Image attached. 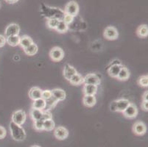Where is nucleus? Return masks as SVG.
Instances as JSON below:
<instances>
[{"label":"nucleus","instance_id":"1","mask_svg":"<svg viewBox=\"0 0 148 147\" xmlns=\"http://www.w3.org/2000/svg\"><path fill=\"white\" fill-rule=\"evenodd\" d=\"M10 130L11 137L16 141H22L26 138V133L23 127L11 121L10 123Z\"/></svg>","mask_w":148,"mask_h":147},{"label":"nucleus","instance_id":"2","mask_svg":"<svg viewBox=\"0 0 148 147\" xmlns=\"http://www.w3.org/2000/svg\"><path fill=\"white\" fill-rule=\"evenodd\" d=\"M27 115L24 110H18L15 111L12 115V121L13 123L22 126L25 123L26 121Z\"/></svg>","mask_w":148,"mask_h":147},{"label":"nucleus","instance_id":"3","mask_svg":"<svg viewBox=\"0 0 148 147\" xmlns=\"http://www.w3.org/2000/svg\"><path fill=\"white\" fill-rule=\"evenodd\" d=\"M64 12L65 14L71 15V16L75 17L79 13L78 4L75 1H70L66 5Z\"/></svg>","mask_w":148,"mask_h":147},{"label":"nucleus","instance_id":"4","mask_svg":"<svg viewBox=\"0 0 148 147\" xmlns=\"http://www.w3.org/2000/svg\"><path fill=\"white\" fill-rule=\"evenodd\" d=\"M50 58L53 61L58 62L62 60L64 57V52L61 48L58 46L53 47L49 52Z\"/></svg>","mask_w":148,"mask_h":147},{"label":"nucleus","instance_id":"5","mask_svg":"<svg viewBox=\"0 0 148 147\" xmlns=\"http://www.w3.org/2000/svg\"><path fill=\"white\" fill-rule=\"evenodd\" d=\"M83 83L87 85H98L100 84V77L97 74H89L83 77Z\"/></svg>","mask_w":148,"mask_h":147},{"label":"nucleus","instance_id":"6","mask_svg":"<svg viewBox=\"0 0 148 147\" xmlns=\"http://www.w3.org/2000/svg\"><path fill=\"white\" fill-rule=\"evenodd\" d=\"M20 32V27L18 24H15V23H13V24H9L8 26L7 27V28L5 29V34L6 38L10 37V36H18Z\"/></svg>","mask_w":148,"mask_h":147},{"label":"nucleus","instance_id":"7","mask_svg":"<svg viewBox=\"0 0 148 147\" xmlns=\"http://www.w3.org/2000/svg\"><path fill=\"white\" fill-rule=\"evenodd\" d=\"M119 36V32L114 27H108L104 30V37L108 40H116Z\"/></svg>","mask_w":148,"mask_h":147},{"label":"nucleus","instance_id":"8","mask_svg":"<svg viewBox=\"0 0 148 147\" xmlns=\"http://www.w3.org/2000/svg\"><path fill=\"white\" fill-rule=\"evenodd\" d=\"M54 135H55V137L58 140H60V141L66 139L69 136L68 129L66 127H64V126H58V127H57L55 129Z\"/></svg>","mask_w":148,"mask_h":147},{"label":"nucleus","instance_id":"9","mask_svg":"<svg viewBox=\"0 0 148 147\" xmlns=\"http://www.w3.org/2000/svg\"><path fill=\"white\" fill-rule=\"evenodd\" d=\"M124 116L127 118H134L138 115V109L134 104L130 103L128 107L123 111Z\"/></svg>","mask_w":148,"mask_h":147},{"label":"nucleus","instance_id":"10","mask_svg":"<svg viewBox=\"0 0 148 147\" xmlns=\"http://www.w3.org/2000/svg\"><path fill=\"white\" fill-rule=\"evenodd\" d=\"M133 131L137 135H143L147 132V126L142 121H136L133 126Z\"/></svg>","mask_w":148,"mask_h":147},{"label":"nucleus","instance_id":"11","mask_svg":"<svg viewBox=\"0 0 148 147\" xmlns=\"http://www.w3.org/2000/svg\"><path fill=\"white\" fill-rule=\"evenodd\" d=\"M76 74H77V72L76 69H75L73 66H70V65L69 64H66L65 66H64V76L66 79L69 81V79H71L74 75H76Z\"/></svg>","mask_w":148,"mask_h":147},{"label":"nucleus","instance_id":"12","mask_svg":"<svg viewBox=\"0 0 148 147\" xmlns=\"http://www.w3.org/2000/svg\"><path fill=\"white\" fill-rule=\"evenodd\" d=\"M41 94H42V90L38 87H33L29 90V96L30 97L31 99L33 101L36 99L41 98Z\"/></svg>","mask_w":148,"mask_h":147},{"label":"nucleus","instance_id":"13","mask_svg":"<svg viewBox=\"0 0 148 147\" xmlns=\"http://www.w3.org/2000/svg\"><path fill=\"white\" fill-rule=\"evenodd\" d=\"M52 91V96L55 97L58 102L60 101H64L66 99V93L64 90L60 88L53 89Z\"/></svg>","mask_w":148,"mask_h":147},{"label":"nucleus","instance_id":"14","mask_svg":"<svg viewBox=\"0 0 148 147\" xmlns=\"http://www.w3.org/2000/svg\"><path fill=\"white\" fill-rule=\"evenodd\" d=\"M83 105L88 107H91L96 105L97 99L95 96L91 95H85L83 99Z\"/></svg>","mask_w":148,"mask_h":147},{"label":"nucleus","instance_id":"15","mask_svg":"<svg viewBox=\"0 0 148 147\" xmlns=\"http://www.w3.org/2000/svg\"><path fill=\"white\" fill-rule=\"evenodd\" d=\"M97 85L85 84L83 87V93L85 95L95 96L97 92Z\"/></svg>","mask_w":148,"mask_h":147},{"label":"nucleus","instance_id":"16","mask_svg":"<svg viewBox=\"0 0 148 147\" xmlns=\"http://www.w3.org/2000/svg\"><path fill=\"white\" fill-rule=\"evenodd\" d=\"M122 67V65H114V66H111L108 68V72L109 75L111 77L114 78H116Z\"/></svg>","mask_w":148,"mask_h":147},{"label":"nucleus","instance_id":"17","mask_svg":"<svg viewBox=\"0 0 148 147\" xmlns=\"http://www.w3.org/2000/svg\"><path fill=\"white\" fill-rule=\"evenodd\" d=\"M130 102L127 99H120L116 100V105H117V112L123 113V111L128 107L130 105Z\"/></svg>","mask_w":148,"mask_h":147},{"label":"nucleus","instance_id":"18","mask_svg":"<svg viewBox=\"0 0 148 147\" xmlns=\"http://www.w3.org/2000/svg\"><path fill=\"white\" fill-rule=\"evenodd\" d=\"M33 43V39L31 38L30 37H29L28 36H24L20 37V42L19 45L21 46V48L25 49L27 47L29 46V45Z\"/></svg>","mask_w":148,"mask_h":147},{"label":"nucleus","instance_id":"19","mask_svg":"<svg viewBox=\"0 0 148 147\" xmlns=\"http://www.w3.org/2000/svg\"><path fill=\"white\" fill-rule=\"evenodd\" d=\"M46 107V101L42 98L36 99L33 102V108L38 109V110H44Z\"/></svg>","mask_w":148,"mask_h":147},{"label":"nucleus","instance_id":"20","mask_svg":"<svg viewBox=\"0 0 148 147\" xmlns=\"http://www.w3.org/2000/svg\"><path fill=\"white\" fill-rule=\"evenodd\" d=\"M30 117L33 121H37V120L42 119V116H43V110H38V109L32 108L29 113Z\"/></svg>","mask_w":148,"mask_h":147},{"label":"nucleus","instance_id":"21","mask_svg":"<svg viewBox=\"0 0 148 147\" xmlns=\"http://www.w3.org/2000/svg\"><path fill=\"white\" fill-rule=\"evenodd\" d=\"M129 77H130V72H129L128 69H127V68H125V67L122 66L116 78H117L118 79H119V80L125 81L127 80Z\"/></svg>","mask_w":148,"mask_h":147},{"label":"nucleus","instance_id":"22","mask_svg":"<svg viewBox=\"0 0 148 147\" xmlns=\"http://www.w3.org/2000/svg\"><path fill=\"white\" fill-rule=\"evenodd\" d=\"M38 49V46L36 44H34V43H33L28 47L24 49V52H25L26 55H29V56H33V55H35L37 53Z\"/></svg>","mask_w":148,"mask_h":147},{"label":"nucleus","instance_id":"23","mask_svg":"<svg viewBox=\"0 0 148 147\" xmlns=\"http://www.w3.org/2000/svg\"><path fill=\"white\" fill-rule=\"evenodd\" d=\"M6 42L11 46H16L19 45L20 37L18 36H12L6 38Z\"/></svg>","mask_w":148,"mask_h":147},{"label":"nucleus","instance_id":"24","mask_svg":"<svg viewBox=\"0 0 148 147\" xmlns=\"http://www.w3.org/2000/svg\"><path fill=\"white\" fill-rule=\"evenodd\" d=\"M58 103V101L55 98V97L52 96L50 97L49 99L46 100V107L44 110H49L55 107Z\"/></svg>","mask_w":148,"mask_h":147},{"label":"nucleus","instance_id":"25","mask_svg":"<svg viewBox=\"0 0 148 147\" xmlns=\"http://www.w3.org/2000/svg\"><path fill=\"white\" fill-rule=\"evenodd\" d=\"M137 35L140 38H147L148 36V27L147 25L143 24L138 27L137 29Z\"/></svg>","mask_w":148,"mask_h":147},{"label":"nucleus","instance_id":"26","mask_svg":"<svg viewBox=\"0 0 148 147\" xmlns=\"http://www.w3.org/2000/svg\"><path fill=\"white\" fill-rule=\"evenodd\" d=\"M69 82L73 85H80L83 83V77L79 74H76L69 79Z\"/></svg>","mask_w":148,"mask_h":147},{"label":"nucleus","instance_id":"27","mask_svg":"<svg viewBox=\"0 0 148 147\" xmlns=\"http://www.w3.org/2000/svg\"><path fill=\"white\" fill-rule=\"evenodd\" d=\"M55 126L56 124L52 119L44 121V130L45 131H52V129H55Z\"/></svg>","mask_w":148,"mask_h":147},{"label":"nucleus","instance_id":"28","mask_svg":"<svg viewBox=\"0 0 148 147\" xmlns=\"http://www.w3.org/2000/svg\"><path fill=\"white\" fill-rule=\"evenodd\" d=\"M68 29L69 25H67L65 22H64V21L61 20V21H59L56 30L57 31V32H60V33H65V32H66L67 31H68Z\"/></svg>","mask_w":148,"mask_h":147},{"label":"nucleus","instance_id":"29","mask_svg":"<svg viewBox=\"0 0 148 147\" xmlns=\"http://www.w3.org/2000/svg\"><path fill=\"white\" fill-rule=\"evenodd\" d=\"M60 20L57 19V18H49L47 20V27L50 29H56V27H57L58 24Z\"/></svg>","mask_w":148,"mask_h":147},{"label":"nucleus","instance_id":"30","mask_svg":"<svg viewBox=\"0 0 148 147\" xmlns=\"http://www.w3.org/2000/svg\"><path fill=\"white\" fill-rule=\"evenodd\" d=\"M34 128L38 131L44 130V121L42 119L34 121Z\"/></svg>","mask_w":148,"mask_h":147},{"label":"nucleus","instance_id":"31","mask_svg":"<svg viewBox=\"0 0 148 147\" xmlns=\"http://www.w3.org/2000/svg\"><path fill=\"white\" fill-rule=\"evenodd\" d=\"M138 83L140 86L142 87H147L148 86V77L147 76H142L138 78Z\"/></svg>","mask_w":148,"mask_h":147},{"label":"nucleus","instance_id":"32","mask_svg":"<svg viewBox=\"0 0 148 147\" xmlns=\"http://www.w3.org/2000/svg\"><path fill=\"white\" fill-rule=\"evenodd\" d=\"M74 18H75V17L72 16H71V15L65 14L64 15V18H63V20H62V21H64V22H65L67 25H69V24H72V21H74Z\"/></svg>","mask_w":148,"mask_h":147},{"label":"nucleus","instance_id":"33","mask_svg":"<svg viewBox=\"0 0 148 147\" xmlns=\"http://www.w3.org/2000/svg\"><path fill=\"white\" fill-rule=\"evenodd\" d=\"M52 91L49 90H44L42 91V94H41V98L44 99V100H47L50 97H52Z\"/></svg>","mask_w":148,"mask_h":147},{"label":"nucleus","instance_id":"34","mask_svg":"<svg viewBox=\"0 0 148 147\" xmlns=\"http://www.w3.org/2000/svg\"><path fill=\"white\" fill-rule=\"evenodd\" d=\"M49 119H52V113L49 112V110H44V111H43V116H42L43 121L49 120Z\"/></svg>","mask_w":148,"mask_h":147},{"label":"nucleus","instance_id":"35","mask_svg":"<svg viewBox=\"0 0 148 147\" xmlns=\"http://www.w3.org/2000/svg\"><path fill=\"white\" fill-rule=\"evenodd\" d=\"M110 110L112 112H117V105L116 100H114L110 104Z\"/></svg>","mask_w":148,"mask_h":147},{"label":"nucleus","instance_id":"36","mask_svg":"<svg viewBox=\"0 0 148 147\" xmlns=\"http://www.w3.org/2000/svg\"><path fill=\"white\" fill-rule=\"evenodd\" d=\"M6 135H7L6 129H5L3 126H0V140L5 138Z\"/></svg>","mask_w":148,"mask_h":147},{"label":"nucleus","instance_id":"37","mask_svg":"<svg viewBox=\"0 0 148 147\" xmlns=\"http://www.w3.org/2000/svg\"><path fill=\"white\" fill-rule=\"evenodd\" d=\"M6 43V38L5 36L0 35V47H3Z\"/></svg>","mask_w":148,"mask_h":147},{"label":"nucleus","instance_id":"38","mask_svg":"<svg viewBox=\"0 0 148 147\" xmlns=\"http://www.w3.org/2000/svg\"><path fill=\"white\" fill-rule=\"evenodd\" d=\"M142 108L145 111H147L148 110V101H143L142 103Z\"/></svg>","mask_w":148,"mask_h":147},{"label":"nucleus","instance_id":"39","mask_svg":"<svg viewBox=\"0 0 148 147\" xmlns=\"http://www.w3.org/2000/svg\"><path fill=\"white\" fill-rule=\"evenodd\" d=\"M114 65H122V64H121V62L119 60H113L111 63H110V65H109L108 66V68L110 66H114Z\"/></svg>","mask_w":148,"mask_h":147},{"label":"nucleus","instance_id":"40","mask_svg":"<svg viewBox=\"0 0 148 147\" xmlns=\"http://www.w3.org/2000/svg\"><path fill=\"white\" fill-rule=\"evenodd\" d=\"M148 92L147 91H145V94L143 95V101H148Z\"/></svg>","mask_w":148,"mask_h":147},{"label":"nucleus","instance_id":"41","mask_svg":"<svg viewBox=\"0 0 148 147\" xmlns=\"http://www.w3.org/2000/svg\"><path fill=\"white\" fill-rule=\"evenodd\" d=\"M5 1L9 4H15V3H16L18 0H5Z\"/></svg>","mask_w":148,"mask_h":147},{"label":"nucleus","instance_id":"42","mask_svg":"<svg viewBox=\"0 0 148 147\" xmlns=\"http://www.w3.org/2000/svg\"><path fill=\"white\" fill-rule=\"evenodd\" d=\"M30 147H41V146H38V145H33Z\"/></svg>","mask_w":148,"mask_h":147},{"label":"nucleus","instance_id":"43","mask_svg":"<svg viewBox=\"0 0 148 147\" xmlns=\"http://www.w3.org/2000/svg\"><path fill=\"white\" fill-rule=\"evenodd\" d=\"M0 7H1V3H0Z\"/></svg>","mask_w":148,"mask_h":147}]
</instances>
